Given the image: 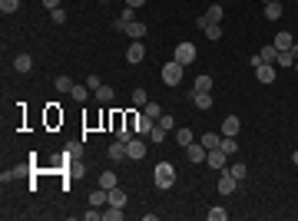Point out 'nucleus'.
<instances>
[{
	"mask_svg": "<svg viewBox=\"0 0 298 221\" xmlns=\"http://www.w3.org/2000/svg\"><path fill=\"white\" fill-rule=\"evenodd\" d=\"M99 185H103L106 192H110V188H116V185H119V178H116V172H103V175H99Z\"/></svg>",
	"mask_w": 298,
	"mask_h": 221,
	"instance_id": "29",
	"label": "nucleus"
},
{
	"mask_svg": "<svg viewBox=\"0 0 298 221\" xmlns=\"http://www.w3.org/2000/svg\"><path fill=\"white\" fill-rule=\"evenodd\" d=\"M205 17H209V23H222V17H225L222 3H212V7H209V10H205Z\"/></svg>",
	"mask_w": 298,
	"mask_h": 221,
	"instance_id": "21",
	"label": "nucleus"
},
{
	"mask_svg": "<svg viewBox=\"0 0 298 221\" xmlns=\"http://www.w3.org/2000/svg\"><path fill=\"white\" fill-rule=\"evenodd\" d=\"M182 70H186L182 63L166 59V63H163V83H166V86H179V83H182Z\"/></svg>",
	"mask_w": 298,
	"mask_h": 221,
	"instance_id": "2",
	"label": "nucleus"
},
{
	"mask_svg": "<svg viewBox=\"0 0 298 221\" xmlns=\"http://www.w3.org/2000/svg\"><path fill=\"white\" fill-rule=\"evenodd\" d=\"M132 103H136V106H146V103H149V96H146L143 86H136V89H132Z\"/></svg>",
	"mask_w": 298,
	"mask_h": 221,
	"instance_id": "37",
	"label": "nucleus"
},
{
	"mask_svg": "<svg viewBox=\"0 0 298 221\" xmlns=\"http://www.w3.org/2000/svg\"><path fill=\"white\" fill-rule=\"evenodd\" d=\"M50 17H53V23H63V20H66V10L56 7V10H50Z\"/></svg>",
	"mask_w": 298,
	"mask_h": 221,
	"instance_id": "41",
	"label": "nucleus"
},
{
	"mask_svg": "<svg viewBox=\"0 0 298 221\" xmlns=\"http://www.w3.org/2000/svg\"><path fill=\"white\" fill-rule=\"evenodd\" d=\"M219 148H222L225 155H235V152H239V142H235V135H222V142H219Z\"/></svg>",
	"mask_w": 298,
	"mask_h": 221,
	"instance_id": "20",
	"label": "nucleus"
},
{
	"mask_svg": "<svg viewBox=\"0 0 298 221\" xmlns=\"http://www.w3.org/2000/svg\"><path fill=\"white\" fill-rule=\"evenodd\" d=\"M17 7H20V0H0V10H3V14H17Z\"/></svg>",
	"mask_w": 298,
	"mask_h": 221,
	"instance_id": "39",
	"label": "nucleus"
},
{
	"mask_svg": "<svg viewBox=\"0 0 298 221\" xmlns=\"http://www.w3.org/2000/svg\"><path fill=\"white\" fill-rule=\"evenodd\" d=\"M262 63H275V56H279V50H275V43H268V46H262L259 50Z\"/></svg>",
	"mask_w": 298,
	"mask_h": 221,
	"instance_id": "24",
	"label": "nucleus"
},
{
	"mask_svg": "<svg viewBox=\"0 0 298 221\" xmlns=\"http://www.w3.org/2000/svg\"><path fill=\"white\" fill-rule=\"evenodd\" d=\"M90 205H93V208H99V205H106V188H103V185H99L96 192H90Z\"/></svg>",
	"mask_w": 298,
	"mask_h": 221,
	"instance_id": "27",
	"label": "nucleus"
},
{
	"mask_svg": "<svg viewBox=\"0 0 298 221\" xmlns=\"http://www.w3.org/2000/svg\"><path fill=\"white\" fill-rule=\"evenodd\" d=\"M156 188H163V192H169L172 185H176V168H172V162H159L156 165Z\"/></svg>",
	"mask_w": 298,
	"mask_h": 221,
	"instance_id": "1",
	"label": "nucleus"
},
{
	"mask_svg": "<svg viewBox=\"0 0 298 221\" xmlns=\"http://www.w3.org/2000/svg\"><path fill=\"white\" fill-rule=\"evenodd\" d=\"M176 142H179L182 148H186V146H192V142H196V135H192V129H179V132H176Z\"/></svg>",
	"mask_w": 298,
	"mask_h": 221,
	"instance_id": "26",
	"label": "nucleus"
},
{
	"mask_svg": "<svg viewBox=\"0 0 298 221\" xmlns=\"http://www.w3.org/2000/svg\"><path fill=\"white\" fill-rule=\"evenodd\" d=\"M130 40H143L146 37V23H139V20H132V23H126V30H123Z\"/></svg>",
	"mask_w": 298,
	"mask_h": 221,
	"instance_id": "11",
	"label": "nucleus"
},
{
	"mask_svg": "<svg viewBox=\"0 0 298 221\" xmlns=\"http://www.w3.org/2000/svg\"><path fill=\"white\" fill-rule=\"evenodd\" d=\"M126 122H130V129L136 132V135H149V132H152V126H156V119H149L146 112H136V116H126Z\"/></svg>",
	"mask_w": 298,
	"mask_h": 221,
	"instance_id": "3",
	"label": "nucleus"
},
{
	"mask_svg": "<svg viewBox=\"0 0 298 221\" xmlns=\"http://www.w3.org/2000/svg\"><path fill=\"white\" fill-rule=\"evenodd\" d=\"M272 43H275V50H292V43H295V40H292V33H288V30H281V33H275V40H272Z\"/></svg>",
	"mask_w": 298,
	"mask_h": 221,
	"instance_id": "17",
	"label": "nucleus"
},
{
	"mask_svg": "<svg viewBox=\"0 0 298 221\" xmlns=\"http://www.w3.org/2000/svg\"><path fill=\"white\" fill-rule=\"evenodd\" d=\"M86 86H90V89H99V86H103V79H99V76H86Z\"/></svg>",
	"mask_w": 298,
	"mask_h": 221,
	"instance_id": "42",
	"label": "nucleus"
},
{
	"mask_svg": "<svg viewBox=\"0 0 298 221\" xmlns=\"http://www.w3.org/2000/svg\"><path fill=\"white\" fill-rule=\"evenodd\" d=\"M126 159H130V162H136V159H146V142H143V135H139V139L132 135L130 142H126Z\"/></svg>",
	"mask_w": 298,
	"mask_h": 221,
	"instance_id": "5",
	"label": "nucleus"
},
{
	"mask_svg": "<svg viewBox=\"0 0 298 221\" xmlns=\"http://www.w3.org/2000/svg\"><path fill=\"white\" fill-rule=\"evenodd\" d=\"M292 162H295V165H298V152H295V155H292Z\"/></svg>",
	"mask_w": 298,
	"mask_h": 221,
	"instance_id": "47",
	"label": "nucleus"
},
{
	"mask_svg": "<svg viewBox=\"0 0 298 221\" xmlns=\"http://www.w3.org/2000/svg\"><path fill=\"white\" fill-rule=\"evenodd\" d=\"M189 99H192L196 109H212V92H192Z\"/></svg>",
	"mask_w": 298,
	"mask_h": 221,
	"instance_id": "13",
	"label": "nucleus"
},
{
	"mask_svg": "<svg viewBox=\"0 0 298 221\" xmlns=\"http://www.w3.org/2000/svg\"><path fill=\"white\" fill-rule=\"evenodd\" d=\"M281 17V3L279 0H272V3H265V20H268V23H275V20Z\"/></svg>",
	"mask_w": 298,
	"mask_h": 221,
	"instance_id": "18",
	"label": "nucleus"
},
{
	"mask_svg": "<svg viewBox=\"0 0 298 221\" xmlns=\"http://www.w3.org/2000/svg\"><path fill=\"white\" fill-rule=\"evenodd\" d=\"M143 3H146V0H126V7H132V10H136V7H143Z\"/></svg>",
	"mask_w": 298,
	"mask_h": 221,
	"instance_id": "45",
	"label": "nucleus"
},
{
	"mask_svg": "<svg viewBox=\"0 0 298 221\" xmlns=\"http://www.w3.org/2000/svg\"><path fill=\"white\" fill-rule=\"evenodd\" d=\"M43 7H47V10H56V7H60V0H43Z\"/></svg>",
	"mask_w": 298,
	"mask_h": 221,
	"instance_id": "44",
	"label": "nucleus"
},
{
	"mask_svg": "<svg viewBox=\"0 0 298 221\" xmlns=\"http://www.w3.org/2000/svg\"><path fill=\"white\" fill-rule=\"evenodd\" d=\"M295 70H298V59H295Z\"/></svg>",
	"mask_w": 298,
	"mask_h": 221,
	"instance_id": "48",
	"label": "nucleus"
},
{
	"mask_svg": "<svg viewBox=\"0 0 298 221\" xmlns=\"http://www.w3.org/2000/svg\"><path fill=\"white\" fill-rule=\"evenodd\" d=\"M132 20H136V10H132V7H126V10L119 14V23H116V30H126V23H132Z\"/></svg>",
	"mask_w": 298,
	"mask_h": 221,
	"instance_id": "25",
	"label": "nucleus"
},
{
	"mask_svg": "<svg viewBox=\"0 0 298 221\" xmlns=\"http://www.w3.org/2000/svg\"><path fill=\"white\" fill-rule=\"evenodd\" d=\"M275 66H295V56H292V50H279V56H275Z\"/></svg>",
	"mask_w": 298,
	"mask_h": 221,
	"instance_id": "22",
	"label": "nucleus"
},
{
	"mask_svg": "<svg viewBox=\"0 0 298 221\" xmlns=\"http://www.w3.org/2000/svg\"><path fill=\"white\" fill-rule=\"evenodd\" d=\"M205 165H209V168H215V172H222V168L229 165V155H225L222 148H212V152L205 155Z\"/></svg>",
	"mask_w": 298,
	"mask_h": 221,
	"instance_id": "7",
	"label": "nucleus"
},
{
	"mask_svg": "<svg viewBox=\"0 0 298 221\" xmlns=\"http://www.w3.org/2000/svg\"><path fill=\"white\" fill-rule=\"evenodd\" d=\"M110 211H103V221H123V208H113V205H106Z\"/></svg>",
	"mask_w": 298,
	"mask_h": 221,
	"instance_id": "35",
	"label": "nucleus"
},
{
	"mask_svg": "<svg viewBox=\"0 0 298 221\" xmlns=\"http://www.w3.org/2000/svg\"><path fill=\"white\" fill-rule=\"evenodd\" d=\"M196 53H199V50H196L192 43H179V46L172 50V59H176V63H182V66H189V63L196 59Z\"/></svg>",
	"mask_w": 298,
	"mask_h": 221,
	"instance_id": "4",
	"label": "nucleus"
},
{
	"mask_svg": "<svg viewBox=\"0 0 298 221\" xmlns=\"http://www.w3.org/2000/svg\"><path fill=\"white\" fill-rule=\"evenodd\" d=\"M199 142L212 152V148H219V142H222V132H202V135H199Z\"/></svg>",
	"mask_w": 298,
	"mask_h": 221,
	"instance_id": "14",
	"label": "nucleus"
},
{
	"mask_svg": "<svg viewBox=\"0 0 298 221\" xmlns=\"http://www.w3.org/2000/svg\"><path fill=\"white\" fill-rule=\"evenodd\" d=\"M205 218H209V221H225V218H229V211H225L222 205H215V208H209V215H205Z\"/></svg>",
	"mask_w": 298,
	"mask_h": 221,
	"instance_id": "30",
	"label": "nucleus"
},
{
	"mask_svg": "<svg viewBox=\"0 0 298 221\" xmlns=\"http://www.w3.org/2000/svg\"><path fill=\"white\" fill-rule=\"evenodd\" d=\"M73 86H76V83L70 79V76H60V79H56V89H60V92H73Z\"/></svg>",
	"mask_w": 298,
	"mask_h": 221,
	"instance_id": "36",
	"label": "nucleus"
},
{
	"mask_svg": "<svg viewBox=\"0 0 298 221\" xmlns=\"http://www.w3.org/2000/svg\"><path fill=\"white\" fill-rule=\"evenodd\" d=\"M93 96H96V103H113V96H116V92H113V86H99Z\"/></svg>",
	"mask_w": 298,
	"mask_h": 221,
	"instance_id": "28",
	"label": "nucleus"
},
{
	"mask_svg": "<svg viewBox=\"0 0 298 221\" xmlns=\"http://www.w3.org/2000/svg\"><path fill=\"white\" fill-rule=\"evenodd\" d=\"M248 66H252V70H255V66H262V56L252 53V56H248Z\"/></svg>",
	"mask_w": 298,
	"mask_h": 221,
	"instance_id": "43",
	"label": "nucleus"
},
{
	"mask_svg": "<svg viewBox=\"0 0 298 221\" xmlns=\"http://www.w3.org/2000/svg\"><path fill=\"white\" fill-rule=\"evenodd\" d=\"M143 112H146L149 119H159V116H163V106H159V103H146V106H143Z\"/></svg>",
	"mask_w": 298,
	"mask_h": 221,
	"instance_id": "33",
	"label": "nucleus"
},
{
	"mask_svg": "<svg viewBox=\"0 0 298 221\" xmlns=\"http://www.w3.org/2000/svg\"><path fill=\"white\" fill-rule=\"evenodd\" d=\"M166 139V129L163 126H152V132H149V142H163Z\"/></svg>",
	"mask_w": 298,
	"mask_h": 221,
	"instance_id": "40",
	"label": "nucleus"
},
{
	"mask_svg": "<svg viewBox=\"0 0 298 221\" xmlns=\"http://www.w3.org/2000/svg\"><path fill=\"white\" fill-rule=\"evenodd\" d=\"M225 168H229V172H232V175H235L239 182H242L245 175H248V168H245V162H235V165H225Z\"/></svg>",
	"mask_w": 298,
	"mask_h": 221,
	"instance_id": "34",
	"label": "nucleus"
},
{
	"mask_svg": "<svg viewBox=\"0 0 298 221\" xmlns=\"http://www.w3.org/2000/svg\"><path fill=\"white\" fill-rule=\"evenodd\" d=\"M143 59H146V46H143V40H132L130 50H126V63L136 66V63H143Z\"/></svg>",
	"mask_w": 298,
	"mask_h": 221,
	"instance_id": "8",
	"label": "nucleus"
},
{
	"mask_svg": "<svg viewBox=\"0 0 298 221\" xmlns=\"http://www.w3.org/2000/svg\"><path fill=\"white\" fill-rule=\"evenodd\" d=\"M255 79H259V83H272V79H275V66H272V63L255 66Z\"/></svg>",
	"mask_w": 298,
	"mask_h": 221,
	"instance_id": "12",
	"label": "nucleus"
},
{
	"mask_svg": "<svg viewBox=\"0 0 298 221\" xmlns=\"http://www.w3.org/2000/svg\"><path fill=\"white\" fill-rule=\"evenodd\" d=\"M126 202H130V195L116 185V188H110L106 192V205H113V208H126Z\"/></svg>",
	"mask_w": 298,
	"mask_h": 221,
	"instance_id": "9",
	"label": "nucleus"
},
{
	"mask_svg": "<svg viewBox=\"0 0 298 221\" xmlns=\"http://www.w3.org/2000/svg\"><path fill=\"white\" fill-rule=\"evenodd\" d=\"M156 126H163V129H176V119H172V116H169V112H163V116H159V119H156Z\"/></svg>",
	"mask_w": 298,
	"mask_h": 221,
	"instance_id": "38",
	"label": "nucleus"
},
{
	"mask_svg": "<svg viewBox=\"0 0 298 221\" xmlns=\"http://www.w3.org/2000/svg\"><path fill=\"white\" fill-rule=\"evenodd\" d=\"M235 188H239V178L229 168H222V175H219V195H232Z\"/></svg>",
	"mask_w": 298,
	"mask_h": 221,
	"instance_id": "6",
	"label": "nucleus"
},
{
	"mask_svg": "<svg viewBox=\"0 0 298 221\" xmlns=\"http://www.w3.org/2000/svg\"><path fill=\"white\" fill-rule=\"evenodd\" d=\"M110 159H113V162H130V159H126V142L116 139V142L110 146Z\"/></svg>",
	"mask_w": 298,
	"mask_h": 221,
	"instance_id": "16",
	"label": "nucleus"
},
{
	"mask_svg": "<svg viewBox=\"0 0 298 221\" xmlns=\"http://www.w3.org/2000/svg\"><path fill=\"white\" fill-rule=\"evenodd\" d=\"M90 92H93L90 86H73V92H70V96H73L76 103H86V96H90Z\"/></svg>",
	"mask_w": 298,
	"mask_h": 221,
	"instance_id": "32",
	"label": "nucleus"
},
{
	"mask_svg": "<svg viewBox=\"0 0 298 221\" xmlns=\"http://www.w3.org/2000/svg\"><path fill=\"white\" fill-rule=\"evenodd\" d=\"M239 129H242L239 116H225V122H222V135H239Z\"/></svg>",
	"mask_w": 298,
	"mask_h": 221,
	"instance_id": "15",
	"label": "nucleus"
},
{
	"mask_svg": "<svg viewBox=\"0 0 298 221\" xmlns=\"http://www.w3.org/2000/svg\"><path fill=\"white\" fill-rule=\"evenodd\" d=\"M30 66H33L30 53H20L17 59H14V70H17V73H30Z\"/></svg>",
	"mask_w": 298,
	"mask_h": 221,
	"instance_id": "19",
	"label": "nucleus"
},
{
	"mask_svg": "<svg viewBox=\"0 0 298 221\" xmlns=\"http://www.w3.org/2000/svg\"><path fill=\"white\" fill-rule=\"evenodd\" d=\"M192 92H212V76H196Z\"/></svg>",
	"mask_w": 298,
	"mask_h": 221,
	"instance_id": "23",
	"label": "nucleus"
},
{
	"mask_svg": "<svg viewBox=\"0 0 298 221\" xmlns=\"http://www.w3.org/2000/svg\"><path fill=\"white\" fill-rule=\"evenodd\" d=\"M186 152H189V162H192V165H199V162H205V155H209V148H205L202 142H199V139H196L192 146H186Z\"/></svg>",
	"mask_w": 298,
	"mask_h": 221,
	"instance_id": "10",
	"label": "nucleus"
},
{
	"mask_svg": "<svg viewBox=\"0 0 298 221\" xmlns=\"http://www.w3.org/2000/svg\"><path fill=\"white\" fill-rule=\"evenodd\" d=\"M202 33H205L209 40H212V43H215V40H222V27H219V23H209Z\"/></svg>",
	"mask_w": 298,
	"mask_h": 221,
	"instance_id": "31",
	"label": "nucleus"
},
{
	"mask_svg": "<svg viewBox=\"0 0 298 221\" xmlns=\"http://www.w3.org/2000/svg\"><path fill=\"white\" fill-rule=\"evenodd\" d=\"M292 56H295V59H298V43H292Z\"/></svg>",
	"mask_w": 298,
	"mask_h": 221,
	"instance_id": "46",
	"label": "nucleus"
},
{
	"mask_svg": "<svg viewBox=\"0 0 298 221\" xmlns=\"http://www.w3.org/2000/svg\"><path fill=\"white\" fill-rule=\"evenodd\" d=\"M265 3H272V0H265Z\"/></svg>",
	"mask_w": 298,
	"mask_h": 221,
	"instance_id": "49",
	"label": "nucleus"
}]
</instances>
